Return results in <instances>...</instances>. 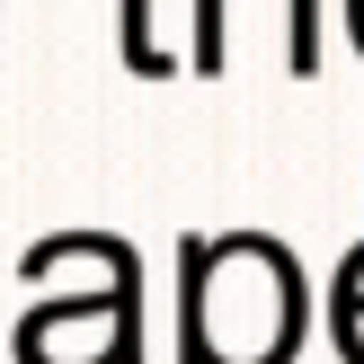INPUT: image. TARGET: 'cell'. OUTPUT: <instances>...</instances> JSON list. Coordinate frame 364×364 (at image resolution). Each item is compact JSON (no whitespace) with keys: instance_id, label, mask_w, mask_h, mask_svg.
<instances>
[{"instance_id":"obj_5","label":"cell","mask_w":364,"mask_h":364,"mask_svg":"<svg viewBox=\"0 0 364 364\" xmlns=\"http://www.w3.org/2000/svg\"><path fill=\"white\" fill-rule=\"evenodd\" d=\"M338 18H347V45L364 53V0H338Z\"/></svg>"},{"instance_id":"obj_3","label":"cell","mask_w":364,"mask_h":364,"mask_svg":"<svg viewBox=\"0 0 364 364\" xmlns=\"http://www.w3.org/2000/svg\"><path fill=\"white\" fill-rule=\"evenodd\" d=\"M116 45H124V71H142V80L178 71L169 36H160V0H116Z\"/></svg>"},{"instance_id":"obj_1","label":"cell","mask_w":364,"mask_h":364,"mask_svg":"<svg viewBox=\"0 0 364 364\" xmlns=\"http://www.w3.org/2000/svg\"><path fill=\"white\" fill-rule=\"evenodd\" d=\"M311 338V276L276 231L178 240V364H294Z\"/></svg>"},{"instance_id":"obj_4","label":"cell","mask_w":364,"mask_h":364,"mask_svg":"<svg viewBox=\"0 0 364 364\" xmlns=\"http://www.w3.org/2000/svg\"><path fill=\"white\" fill-rule=\"evenodd\" d=\"M329 338H338L347 364H364V240L338 258V276H329Z\"/></svg>"},{"instance_id":"obj_2","label":"cell","mask_w":364,"mask_h":364,"mask_svg":"<svg viewBox=\"0 0 364 364\" xmlns=\"http://www.w3.org/2000/svg\"><path fill=\"white\" fill-rule=\"evenodd\" d=\"M18 364H142V258L116 240L98 284L80 294H36L18 320Z\"/></svg>"}]
</instances>
